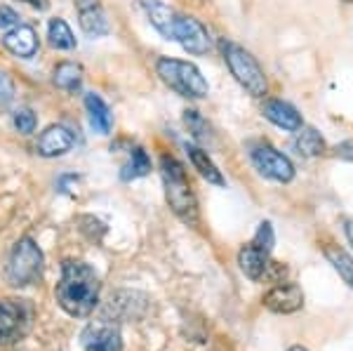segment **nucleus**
Masks as SVG:
<instances>
[{
  "mask_svg": "<svg viewBox=\"0 0 353 351\" xmlns=\"http://www.w3.org/2000/svg\"><path fill=\"white\" fill-rule=\"evenodd\" d=\"M161 177L165 189V201L170 210L189 226H198L201 212H198V198L193 194V186L189 182L184 166L174 156L163 154L161 156Z\"/></svg>",
  "mask_w": 353,
  "mask_h": 351,
  "instance_id": "nucleus-3",
  "label": "nucleus"
},
{
  "mask_svg": "<svg viewBox=\"0 0 353 351\" xmlns=\"http://www.w3.org/2000/svg\"><path fill=\"white\" fill-rule=\"evenodd\" d=\"M344 3H353V0H344Z\"/></svg>",
  "mask_w": 353,
  "mask_h": 351,
  "instance_id": "nucleus-31",
  "label": "nucleus"
},
{
  "mask_svg": "<svg viewBox=\"0 0 353 351\" xmlns=\"http://www.w3.org/2000/svg\"><path fill=\"white\" fill-rule=\"evenodd\" d=\"M334 151H337V156H339V158H344V161H353V139L341 141V144H339Z\"/></svg>",
  "mask_w": 353,
  "mask_h": 351,
  "instance_id": "nucleus-27",
  "label": "nucleus"
},
{
  "mask_svg": "<svg viewBox=\"0 0 353 351\" xmlns=\"http://www.w3.org/2000/svg\"><path fill=\"white\" fill-rule=\"evenodd\" d=\"M3 48L8 50L12 57H19V59H31V57L38 54V48H41V41H38V33L33 26L28 24H19L10 31L3 33Z\"/></svg>",
  "mask_w": 353,
  "mask_h": 351,
  "instance_id": "nucleus-14",
  "label": "nucleus"
},
{
  "mask_svg": "<svg viewBox=\"0 0 353 351\" xmlns=\"http://www.w3.org/2000/svg\"><path fill=\"white\" fill-rule=\"evenodd\" d=\"M288 351H309V349H304V347H299V344H294V347H290Z\"/></svg>",
  "mask_w": 353,
  "mask_h": 351,
  "instance_id": "nucleus-30",
  "label": "nucleus"
},
{
  "mask_svg": "<svg viewBox=\"0 0 353 351\" xmlns=\"http://www.w3.org/2000/svg\"><path fill=\"white\" fill-rule=\"evenodd\" d=\"M78 14V26L88 38H101L111 33V21L99 0H73Z\"/></svg>",
  "mask_w": 353,
  "mask_h": 351,
  "instance_id": "nucleus-10",
  "label": "nucleus"
},
{
  "mask_svg": "<svg viewBox=\"0 0 353 351\" xmlns=\"http://www.w3.org/2000/svg\"><path fill=\"white\" fill-rule=\"evenodd\" d=\"M45 254L31 236H24L12 245L5 264V281L12 288H26L43 279Z\"/></svg>",
  "mask_w": 353,
  "mask_h": 351,
  "instance_id": "nucleus-6",
  "label": "nucleus"
},
{
  "mask_svg": "<svg viewBox=\"0 0 353 351\" xmlns=\"http://www.w3.org/2000/svg\"><path fill=\"white\" fill-rule=\"evenodd\" d=\"M12 123H14V130H17L19 134H33V132H36V128H38L36 113L28 109V106H21V109H17V111H14Z\"/></svg>",
  "mask_w": 353,
  "mask_h": 351,
  "instance_id": "nucleus-23",
  "label": "nucleus"
},
{
  "mask_svg": "<svg viewBox=\"0 0 353 351\" xmlns=\"http://www.w3.org/2000/svg\"><path fill=\"white\" fill-rule=\"evenodd\" d=\"M101 292L99 274L83 259H64L61 276L54 288V299L61 311L73 319H85L97 309Z\"/></svg>",
  "mask_w": 353,
  "mask_h": 351,
  "instance_id": "nucleus-2",
  "label": "nucleus"
},
{
  "mask_svg": "<svg viewBox=\"0 0 353 351\" xmlns=\"http://www.w3.org/2000/svg\"><path fill=\"white\" fill-rule=\"evenodd\" d=\"M273 243H276V236H273L271 222H261L254 239L248 245L241 248V252H238V267H241V271L250 281H261L266 276V269L271 264Z\"/></svg>",
  "mask_w": 353,
  "mask_h": 351,
  "instance_id": "nucleus-7",
  "label": "nucleus"
},
{
  "mask_svg": "<svg viewBox=\"0 0 353 351\" xmlns=\"http://www.w3.org/2000/svg\"><path fill=\"white\" fill-rule=\"evenodd\" d=\"M184 123H186V128H189L193 139H198V141L208 139V130L210 128H208V123H205V118L196 109H186L184 111Z\"/></svg>",
  "mask_w": 353,
  "mask_h": 351,
  "instance_id": "nucleus-24",
  "label": "nucleus"
},
{
  "mask_svg": "<svg viewBox=\"0 0 353 351\" xmlns=\"http://www.w3.org/2000/svg\"><path fill=\"white\" fill-rule=\"evenodd\" d=\"M141 10H144L146 19L151 26L165 38V41L179 43L189 54H208L212 50V36H210L208 26L193 14H184L179 10L170 8L165 0H141Z\"/></svg>",
  "mask_w": 353,
  "mask_h": 351,
  "instance_id": "nucleus-1",
  "label": "nucleus"
},
{
  "mask_svg": "<svg viewBox=\"0 0 353 351\" xmlns=\"http://www.w3.org/2000/svg\"><path fill=\"white\" fill-rule=\"evenodd\" d=\"M151 172V158L141 146H132L128 156V163L121 170V179L123 182H132V179H141Z\"/></svg>",
  "mask_w": 353,
  "mask_h": 351,
  "instance_id": "nucleus-20",
  "label": "nucleus"
},
{
  "mask_svg": "<svg viewBox=\"0 0 353 351\" xmlns=\"http://www.w3.org/2000/svg\"><path fill=\"white\" fill-rule=\"evenodd\" d=\"M221 57H224V64L229 66L231 76L236 78V83L241 85L248 94L261 99L269 92V81H266V73L259 66L257 57H252L250 50H245L243 45L233 41H221Z\"/></svg>",
  "mask_w": 353,
  "mask_h": 351,
  "instance_id": "nucleus-4",
  "label": "nucleus"
},
{
  "mask_svg": "<svg viewBox=\"0 0 353 351\" xmlns=\"http://www.w3.org/2000/svg\"><path fill=\"white\" fill-rule=\"evenodd\" d=\"M48 41L52 45L54 50H61V52H71V50H76V36H73L71 26L66 24V19H61V17H54V19H50L48 24Z\"/></svg>",
  "mask_w": 353,
  "mask_h": 351,
  "instance_id": "nucleus-21",
  "label": "nucleus"
},
{
  "mask_svg": "<svg viewBox=\"0 0 353 351\" xmlns=\"http://www.w3.org/2000/svg\"><path fill=\"white\" fill-rule=\"evenodd\" d=\"M261 304L269 311H273V314H294V311L304 307V292H301L297 283L281 281L261 297Z\"/></svg>",
  "mask_w": 353,
  "mask_h": 351,
  "instance_id": "nucleus-12",
  "label": "nucleus"
},
{
  "mask_svg": "<svg viewBox=\"0 0 353 351\" xmlns=\"http://www.w3.org/2000/svg\"><path fill=\"white\" fill-rule=\"evenodd\" d=\"M73 146H76V132L68 126H61V123L48 126L38 134V141H36V151H38V156H43V158L66 156Z\"/></svg>",
  "mask_w": 353,
  "mask_h": 351,
  "instance_id": "nucleus-11",
  "label": "nucleus"
},
{
  "mask_svg": "<svg viewBox=\"0 0 353 351\" xmlns=\"http://www.w3.org/2000/svg\"><path fill=\"white\" fill-rule=\"evenodd\" d=\"M156 73L172 92L184 99H205L210 94V85L205 81L203 71L191 61L161 57L156 61Z\"/></svg>",
  "mask_w": 353,
  "mask_h": 351,
  "instance_id": "nucleus-5",
  "label": "nucleus"
},
{
  "mask_svg": "<svg viewBox=\"0 0 353 351\" xmlns=\"http://www.w3.org/2000/svg\"><path fill=\"white\" fill-rule=\"evenodd\" d=\"M186 156H189L191 166L198 170V174L205 179L208 184H214V186H226V179L221 174V170L214 166V161L210 158V154L205 149L196 144H186Z\"/></svg>",
  "mask_w": 353,
  "mask_h": 351,
  "instance_id": "nucleus-17",
  "label": "nucleus"
},
{
  "mask_svg": "<svg viewBox=\"0 0 353 351\" xmlns=\"http://www.w3.org/2000/svg\"><path fill=\"white\" fill-rule=\"evenodd\" d=\"M83 78H85V71L78 61H61L52 71V83L68 94H76L78 90L83 88Z\"/></svg>",
  "mask_w": 353,
  "mask_h": 351,
  "instance_id": "nucleus-18",
  "label": "nucleus"
},
{
  "mask_svg": "<svg viewBox=\"0 0 353 351\" xmlns=\"http://www.w3.org/2000/svg\"><path fill=\"white\" fill-rule=\"evenodd\" d=\"M19 24H21V17L17 14L10 5H0V28H3V31H10V28H14Z\"/></svg>",
  "mask_w": 353,
  "mask_h": 351,
  "instance_id": "nucleus-25",
  "label": "nucleus"
},
{
  "mask_svg": "<svg viewBox=\"0 0 353 351\" xmlns=\"http://www.w3.org/2000/svg\"><path fill=\"white\" fill-rule=\"evenodd\" d=\"M83 351H123V337L113 323H90L81 332Z\"/></svg>",
  "mask_w": 353,
  "mask_h": 351,
  "instance_id": "nucleus-13",
  "label": "nucleus"
},
{
  "mask_svg": "<svg viewBox=\"0 0 353 351\" xmlns=\"http://www.w3.org/2000/svg\"><path fill=\"white\" fill-rule=\"evenodd\" d=\"M292 146H294V151L304 158H316V156L325 154V139L321 137V132H318L316 128L301 126L297 130V134H294Z\"/></svg>",
  "mask_w": 353,
  "mask_h": 351,
  "instance_id": "nucleus-19",
  "label": "nucleus"
},
{
  "mask_svg": "<svg viewBox=\"0 0 353 351\" xmlns=\"http://www.w3.org/2000/svg\"><path fill=\"white\" fill-rule=\"evenodd\" d=\"M261 113H264L266 121H271L276 128L288 130V132H297V130L304 126L301 113L294 109L290 101H283V99H264Z\"/></svg>",
  "mask_w": 353,
  "mask_h": 351,
  "instance_id": "nucleus-15",
  "label": "nucleus"
},
{
  "mask_svg": "<svg viewBox=\"0 0 353 351\" xmlns=\"http://www.w3.org/2000/svg\"><path fill=\"white\" fill-rule=\"evenodd\" d=\"M33 321V307L28 299H0V347H12L28 332Z\"/></svg>",
  "mask_w": 353,
  "mask_h": 351,
  "instance_id": "nucleus-8",
  "label": "nucleus"
},
{
  "mask_svg": "<svg viewBox=\"0 0 353 351\" xmlns=\"http://www.w3.org/2000/svg\"><path fill=\"white\" fill-rule=\"evenodd\" d=\"M250 149V161L252 166L259 170V174L264 177L273 179V182H281V184H288L294 179V166L292 161L281 154L276 146H271L269 141H250L248 144Z\"/></svg>",
  "mask_w": 353,
  "mask_h": 351,
  "instance_id": "nucleus-9",
  "label": "nucleus"
},
{
  "mask_svg": "<svg viewBox=\"0 0 353 351\" xmlns=\"http://www.w3.org/2000/svg\"><path fill=\"white\" fill-rule=\"evenodd\" d=\"M19 3L31 5L33 10H41V12H45V10L50 8V0H19Z\"/></svg>",
  "mask_w": 353,
  "mask_h": 351,
  "instance_id": "nucleus-28",
  "label": "nucleus"
},
{
  "mask_svg": "<svg viewBox=\"0 0 353 351\" xmlns=\"http://www.w3.org/2000/svg\"><path fill=\"white\" fill-rule=\"evenodd\" d=\"M85 111H88L90 128H92L97 134H111L113 111H111V106L104 101L101 94H97V92L85 94Z\"/></svg>",
  "mask_w": 353,
  "mask_h": 351,
  "instance_id": "nucleus-16",
  "label": "nucleus"
},
{
  "mask_svg": "<svg viewBox=\"0 0 353 351\" xmlns=\"http://www.w3.org/2000/svg\"><path fill=\"white\" fill-rule=\"evenodd\" d=\"M12 97H14L12 83H10L8 76H5V73L0 71V106L8 104V101H12Z\"/></svg>",
  "mask_w": 353,
  "mask_h": 351,
  "instance_id": "nucleus-26",
  "label": "nucleus"
},
{
  "mask_svg": "<svg viewBox=\"0 0 353 351\" xmlns=\"http://www.w3.org/2000/svg\"><path fill=\"white\" fill-rule=\"evenodd\" d=\"M325 257H327V262L334 267V271H337L341 279H344L346 285L353 290V257H351V254L344 252L337 245H327L325 248Z\"/></svg>",
  "mask_w": 353,
  "mask_h": 351,
  "instance_id": "nucleus-22",
  "label": "nucleus"
},
{
  "mask_svg": "<svg viewBox=\"0 0 353 351\" xmlns=\"http://www.w3.org/2000/svg\"><path fill=\"white\" fill-rule=\"evenodd\" d=\"M344 234H346V239H349V243L353 245V217L344 219Z\"/></svg>",
  "mask_w": 353,
  "mask_h": 351,
  "instance_id": "nucleus-29",
  "label": "nucleus"
}]
</instances>
